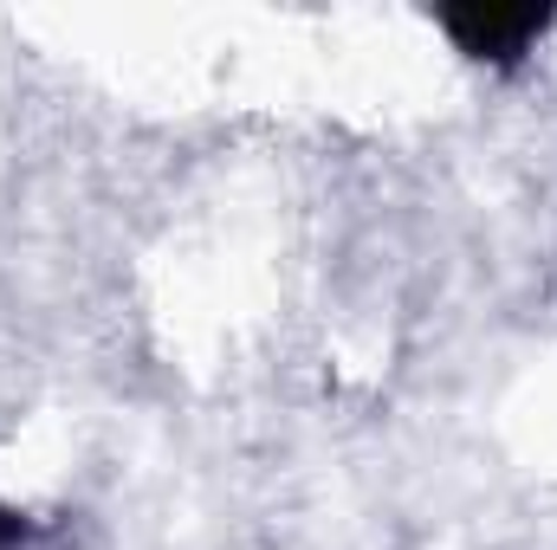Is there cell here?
I'll return each mask as SVG.
<instances>
[{"instance_id":"obj_1","label":"cell","mask_w":557,"mask_h":550,"mask_svg":"<svg viewBox=\"0 0 557 550\" xmlns=\"http://www.w3.org/2000/svg\"><path fill=\"white\" fill-rule=\"evenodd\" d=\"M447 39L467 52V59H493V65H512L519 52H532L552 26L545 7H454L441 13Z\"/></svg>"},{"instance_id":"obj_2","label":"cell","mask_w":557,"mask_h":550,"mask_svg":"<svg viewBox=\"0 0 557 550\" xmlns=\"http://www.w3.org/2000/svg\"><path fill=\"white\" fill-rule=\"evenodd\" d=\"M13 538H26V525H20V518H13V512H0V550L13 545Z\"/></svg>"}]
</instances>
